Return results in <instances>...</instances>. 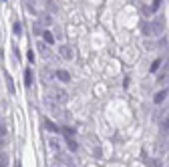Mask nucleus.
I'll return each instance as SVG.
<instances>
[{"instance_id": "obj_1", "label": "nucleus", "mask_w": 169, "mask_h": 167, "mask_svg": "<svg viewBox=\"0 0 169 167\" xmlns=\"http://www.w3.org/2000/svg\"><path fill=\"white\" fill-rule=\"evenodd\" d=\"M50 97H55L58 103H65V101H67V93L60 91V89H55V91H50Z\"/></svg>"}, {"instance_id": "obj_2", "label": "nucleus", "mask_w": 169, "mask_h": 167, "mask_svg": "<svg viewBox=\"0 0 169 167\" xmlns=\"http://www.w3.org/2000/svg\"><path fill=\"white\" fill-rule=\"evenodd\" d=\"M58 53L65 56V58H68V60L73 58V48H70V46H60V50H58Z\"/></svg>"}, {"instance_id": "obj_3", "label": "nucleus", "mask_w": 169, "mask_h": 167, "mask_svg": "<svg viewBox=\"0 0 169 167\" xmlns=\"http://www.w3.org/2000/svg\"><path fill=\"white\" fill-rule=\"evenodd\" d=\"M24 83H26V87H28V89L32 87V73H30V68H26V71H24Z\"/></svg>"}, {"instance_id": "obj_4", "label": "nucleus", "mask_w": 169, "mask_h": 167, "mask_svg": "<svg viewBox=\"0 0 169 167\" xmlns=\"http://www.w3.org/2000/svg\"><path fill=\"white\" fill-rule=\"evenodd\" d=\"M46 141H48V145H50V147H52L55 151H58V149H60V145H58V141H56V139H52V137H48Z\"/></svg>"}, {"instance_id": "obj_5", "label": "nucleus", "mask_w": 169, "mask_h": 167, "mask_svg": "<svg viewBox=\"0 0 169 167\" xmlns=\"http://www.w3.org/2000/svg\"><path fill=\"white\" fill-rule=\"evenodd\" d=\"M6 85H8V93H14V81L10 75H6Z\"/></svg>"}, {"instance_id": "obj_6", "label": "nucleus", "mask_w": 169, "mask_h": 167, "mask_svg": "<svg viewBox=\"0 0 169 167\" xmlns=\"http://www.w3.org/2000/svg\"><path fill=\"white\" fill-rule=\"evenodd\" d=\"M56 77L60 78V81H68V78H70L67 71H56Z\"/></svg>"}, {"instance_id": "obj_7", "label": "nucleus", "mask_w": 169, "mask_h": 167, "mask_svg": "<svg viewBox=\"0 0 169 167\" xmlns=\"http://www.w3.org/2000/svg\"><path fill=\"white\" fill-rule=\"evenodd\" d=\"M6 165H8V155L0 153V167H6Z\"/></svg>"}, {"instance_id": "obj_8", "label": "nucleus", "mask_w": 169, "mask_h": 167, "mask_svg": "<svg viewBox=\"0 0 169 167\" xmlns=\"http://www.w3.org/2000/svg\"><path fill=\"white\" fill-rule=\"evenodd\" d=\"M165 97H167V91H161V93H157V95H155V103H161Z\"/></svg>"}, {"instance_id": "obj_9", "label": "nucleus", "mask_w": 169, "mask_h": 167, "mask_svg": "<svg viewBox=\"0 0 169 167\" xmlns=\"http://www.w3.org/2000/svg\"><path fill=\"white\" fill-rule=\"evenodd\" d=\"M42 36H45V40H46V42H48V45H52V42H55V36H52V34L48 32V30H46V32L42 34Z\"/></svg>"}, {"instance_id": "obj_10", "label": "nucleus", "mask_w": 169, "mask_h": 167, "mask_svg": "<svg viewBox=\"0 0 169 167\" xmlns=\"http://www.w3.org/2000/svg\"><path fill=\"white\" fill-rule=\"evenodd\" d=\"M67 143H68V147H70V151H77V143H75L70 137H67Z\"/></svg>"}, {"instance_id": "obj_11", "label": "nucleus", "mask_w": 169, "mask_h": 167, "mask_svg": "<svg viewBox=\"0 0 169 167\" xmlns=\"http://www.w3.org/2000/svg\"><path fill=\"white\" fill-rule=\"evenodd\" d=\"M45 127H48V129H50V131H55V133L58 131V129L55 127V123H50V121H45Z\"/></svg>"}, {"instance_id": "obj_12", "label": "nucleus", "mask_w": 169, "mask_h": 167, "mask_svg": "<svg viewBox=\"0 0 169 167\" xmlns=\"http://www.w3.org/2000/svg\"><path fill=\"white\" fill-rule=\"evenodd\" d=\"M159 67H161V60H155V63H153V67H151V71L155 73V71H157Z\"/></svg>"}, {"instance_id": "obj_13", "label": "nucleus", "mask_w": 169, "mask_h": 167, "mask_svg": "<svg viewBox=\"0 0 169 167\" xmlns=\"http://www.w3.org/2000/svg\"><path fill=\"white\" fill-rule=\"evenodd\" d=\"M20 30H22V28H20V22H14V32L20 34Z\"/></svg>"}, {"instance_id": "obj_14", "label": "nucleus", "mask_w": 169, "mask_h": 167, "mask_svg": "<svg viewBox=\"0 0 169 167\" xmlns=\"http://www.w3.org/2000/svg\"><path fill=\"white\" fill-rule=\"evenodd\" d=\"M0 147H2V137H0Z\"/></svg>"}]
</instances>
